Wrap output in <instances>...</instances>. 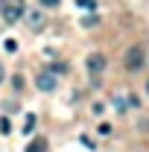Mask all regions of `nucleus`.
Returning <instances> with one entry per match:
<instances>
[{"mask_svg": "<svg viewBox=\"0 0 149 152\" xmlns=\"http://www.w3.org/2000/svg\"><path fill=\"white\" fill-rule=\"evenodd\" d=\"M26 12V3L23 0H0V15L6 23H18Z\"/></svg>", "mask_w": 149, "mask_h": 152, "instance_id": "f257e3e1", "label": "nucleus"}, {"mask_svg": "<svg viewBox=\"0 0 149 152\" xmlns=\"http://www.w3.org/2000/svg\"><path fill=\"white\" fill-rule=\"evenodd\" d=\"M146 67V50H143V44H131L129 53H126V70H143Z\"/></svg>", "mask_w": 149, "mask_h": 152, "instance_id": "f03ea898", "label": "nucleus"}, {"mask_svg": "<svg viewBox=\"0 0 149 152\" xmlns=\"http://www.w3.org/2000/svg\"><path fill=\"white\" fill-rule=\"evenodd\" d=\"M85 64H88V73H91V76H99L102 70H105V64H108V61H105L102 53H91V56L85 58Z\"/></svg>", "mask_w": 149, "mask_h": 152, "instance_id": "7ed1b4c3", "label": "nucleus"}, {"mask_svg": "<svg viewBox=\"0 0 149 152\" xmlns=\"http://www.w3.org/2000/svg\"><path fill=\"white\" fill-rule=\"evenodd\" d=\"M35 85H38V91H56V76L50 73V70H41L35 79Z\"/></svg>", "mask_w": 149, "mask_h": 152, "instance_id": "20e7f679", "label": "nucleus"}, {"mask_svg": "<svg viewBox=\"0 0 149 152\" xmlns=\"http://www.w3.org/2000/svg\"><path fill=\"white\" fill-rule=\"evenodd\" d=\"M26 15V23H29V29H41L44 26V15L38 12V9H32V12H23Z\"/></svg>", "mask_w": 149, "mask_h": 152, "instance_id": "39448f33", "label": "nucleus"}, {"mask_svg": "<svg viewBox=\"0 0 149 152\" xmlns=\"http://www.w3.org/2000/svg\"><path fill=\"white\" fill-rule=\"evenodd\" d=\"M26 152H47V140H44V137H35V140H29Z\"/></svg>", "mask_w": 149, "mask_h": 152, "instance_id": "423d86ee", "label": "nucleus"}, {"mask_svg": "<svg viewBox=\"0 0 149 152\" xmlns=\"http://www.w3.org/2000/svg\"><path fill=\"white\" fill-rule=\"evenodd\" d=\"M32 126H35V117H32V114H26V123H23V132L29 134V132H32Z\"/></svg>", "mask_w": 149, "mask_h": 152, "instance_id": "0eeeda50", "label": "nucleus"}, {"mask_svg": "<svg viewBox=\"0 0 149 152\" xmlns=\"http://www.w3.org/2000/svg\"><path fill=\"white\" fill-rule=\"evenodd\" d=\"M50 73H67V64H61V61L58 64H50Z\"/></svg>", "mask_w": 149, "mask_h": 152, "instance_id": "6e6552de", "label": "nucleus"}, {"mask_svg": "<svg viewBox=\"0 0 149 152\" xmlns=\"http://www.w3.org/2000/svg\"><path fill=\"white\" fill-rule=\"evenodd\" d=\"M3 47H6L9 53H15V50H18V41H15V38H6V44H3Z\"/></svg>", "mask_w": 149, "mask_h": 152, "instance_id": "1a4fd4ad", "label": "nucleus"}, {"mask_svg": "<svg viewBox=\"0 0 149 152\" xmlns=\"http://www.w3.org/2000/svg\"><path fill=\"white\" fill-rule=\"evenodd\" d=\"M12 88H15V91H20V88H23V76H15V79H12Z\"/></svg>", "mask_w": 149, "mask_h": 152, "instance_id": "9d476101", "label": "nucleus"}, {"mask_svg": "<svg viewBox=\"0 0 149 152\" xmlns=\"http://www.w3.org/2000/svg\"><path fill=\"white\" fill-rule=\"evenodd\" d=\"M96 23H99V18H96V15H91V18L82 20V26H96Z\"/></svg>", "mask_w": 149, "mask_h": 152, "instance_id": "9b49d317", "label": "nucleus"}, {"mask_svg": "<svg viewBox=\"0 0 149 152\" xmlns=\"http://www.w3.org/2000/svg\"><path fill=\"white\" fill-rule=\"evenodd\" d=\"M38 3H41V6H47V9H56L61 0H38Z\"/></svg>", "mask_w": 149, "mask_h": 152, "instance_id": "f8f14e48", "label": "nucleus"}, {"mask_svg": "<svg viewBox=\"0 0 149 152\" xmlns=\"http://www.w3.org/2000/svg\"><path fill=\"white\" fill-rule=\"evenodd\" d=\"M76 3H79L82 9H93V6H96V0H76Z\"/></svg>", "mask_w": 149, "mask_h": 152, "instance_id": "ddd939ff", "label": "nucleus"}, {"mask_svg": "<svg viewBox=\"0 0 149 152\" xmlns=\"http://www.w3.org/2000/svg\"><path fill=\"white\" fill-rule=\"evenodd\" d=\"M0 132H3V134H9V132H12V126H9V120H0Z\"/></svg>", "mask_w": 149, "mask_h": 152, "instance_id": "4468645a", "label": "nucleus"}, {"mask_svg": "<svg viewBox=\"0 0 149 152\" xmlns=\"http://www.w3.org/2000/svg\"><path fill=\"white\" fill-rule=\"evenodd\" d=\"M3 79H6V70H3V64H0V82H3Z\"/></svg>", "mask_w": 149, "mask_h": 152, "instance_id": "2eb2a0df", "label": "nucleus"}]
</instances>
